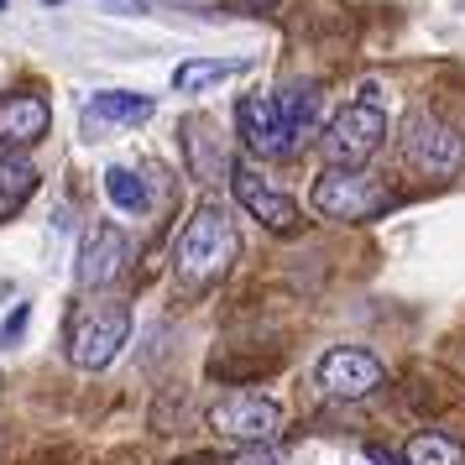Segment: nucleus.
<instances>
[{"label":"nucleus","instance_id":"nucleus-1","mask_svg":"<svg viewBox=\"0 0 465 465\" xmlns=\"http://www.w3.org/2000/svg\"><path fill=\"white\" fill-rule=\"evenodd\" d=\"M235 131L252 157L282 163L319 131V94L309 84L288 89V94H246L235 105Z\"/></svg>","mask_w":465,"mask_h":465},{"label":"nucleus","instance_id":"nucleus-2","mask_svg":"<svg viewBox=\"0 0 465 465\" xmlns=\"http://www.w3.org/2000/svg\"><path fill=\"white\" fill-rule=\"evenodd\" d=\"M235 256H241V231H235V220L220 204H199L189 214V225L178 235V282L199 293V288H214L220 277L235 267Z\"/></svg>","mask_w":465,"mask_h":465},{"label":"nucleus","instance_id":"nucleus-3","mask_svg":"<svg viewBox=\"0 0 465 465\" xmlns=\"http://www.w3.org/2000/svg\"><path fill=\"white\" fill-rule=\"evenodd\" d=\"M131 340V303L121 298H94L68 324V361L84 371H105Z\"/></svg>","mask_w":465,"mask_h":465},{"label":"nucleus","instance_id":"nucleus-4","mask_svg":"<svg viewBox=\"0 0 465 465\" xmlns=\"http://www.w3.org/2000/svg\"><path fill=\"white\" fill-rule=\"evenodd\" d=\"M314 210L324 220H377L392 210V193L361 168H330L314 178Z\"/></svg>","mask_w":465,"mask_h":465},{"label":"nucleus","instance_id":"nucleus-5","mask_svg":"<svg viewBox=\"0 0 465 465\" xmlns=\"http://www.w3.org/2000/svg\"><path fill=\"white\" fill-rule=\"evenodd\" d=\"M324 157L335 163V168H361L366 157H377V147L387 142V115H381L371 100H356V105H345L324 126Z\"/></svg>","mask_w":465,"mask_h":465},{"label":"nucleus","instance_id":"nucleus-6","mask_svg":"<svg viewBox=\"0 0 465 465\" xmlns=\"http://www.w3.org/2000/svg\"><path fill=\"white\" fill-rule=\"evenodd\" d=\"M282 402L272 398H256V392H235V398H220L210 408V429L225 434V440H241V444H272L282 434Z\"/></svg>","mask_w":465,"mask_h":465},{"label":"nucleus","instance_id":"nucleus-7","mask_svg":"<svg viewBox=\"0 0 465 465\" xmlns=\"http://www.w3.org/2000/svg\"><path fill=\"white\" fill-rule=\"evenodd\" d=\"M402 157L423 173V178H455L465 163V142L444 126L440 115H408V131H402Z\"/></svg>","mask_w":465,"mask_h":465},{"label":"nucleus","instance_id":"nucleus-8","mask_svg":"<svg viewBox=\"0 0 465 465\" xmlns=\"http://www.w3.org/2000/svg\"><path fill=\"white\" fill-rule=\"evenodd\" d=\"M381 361L371 356V351H361V345H335L330 356L314 366V381H319V392L324 398H335V402H356V398H371L381 387Z\"/></svg>","mask_w":465,"mask_h":465},{"label":"nucleus","instance_id":"nucleus-9","mask_svg":"<svg viewBox=\"0 0 465 465\" xmlns=\"http://www.w3.org/2000/svg\"><path fill=\"white\" fill-rule=\"evenodd\" d=\"M131 262V235L115 231V225H89L84 241H79V256H74V282L79 288H105L115 277L126 272Z\"/></svg>","mask_w":465,"mask_h":465},{"label":"nucleus","instance_id":"nucleus-10","mask_svg":"<svg viewBox=\"0 0 465 465\" xmlns=\"http://www.w3.org/2000/svg\"><path fill=\"white\" fill-rule=\"evenodd\" d=\"M53 126V110L43 94L16 89V94H0V152H22L32 142H43Z\"/></svg>","mask_w":465,"mask_h":465},{"label":"nucleus","instance_id":"nucleus-11","mask_svg":"<svg viewBox=\"0 0 465 465\" xmlns=\"http://www.w3.org/2000/svg\"><path fill=\"white\" fill-rule=\"evenodd\" d=\"M231 189H235V199H241V210L252 214V220H262L267 231H298V204L282 189H272L262 173L235 168L231 173Z\"/></svg>","mask_w":465,"mask_h":465},{"label":"nucleus","instance_id":"nucleus-12","mask_svg":"<svg viewBox=\"0 0 465 465\" xmlns=\"http://www.w3.org/2000/svg\"><path fill=\"white\" fill-rule=\"evenodd\" d=\"M152 110H157V100L152 94H136V89H100L94 100H89V121L100 126H142Z\"/></svg>","mask_w":465,"mask_h":465},{"label":"nucleus","instance_id":"nucleus-13","mask_svg":"<svg viewBox=\"0 0 465 465\" xmlns=\"http://www.w3.org/2000/svg\"><path fill=\"white\" fill-rule=\"evenodd\" d=\"M408 465H465V444L450 440V434H413L408 450H402Z\"/></svg>","mask_w":465,"mask_h":465},{"label":"nucleus","instance_id":"nucleus-14","mask_svg":"<svg viewBox=\"0 0 465 465\" xmlns=\"http://www.w3.org/2000/svg\"><path fill=\"white\" fill-rule=\"evenodd\" d=\"M32 189H37V168L26 163L22 152H0V204L16 210Z\"/></svg>","mask_w":465,"mask_h":465},{"label":"nucleus","instance_id":"nucleus-15","mask_svg":"<svg viewBox=\"0 0 465 465\" xmlns=\"http://www.w3.org/2000/svg\"><path fill=\"white\" fill-rule=\"evenodd\" d=\"M241 68H246L241 58H231V64H220V58H193V64H183L173 74V84L183 89V94H204V89H214L220 79H231Z\"/></svg>","mask_w":465,"mask_h":465},{"label":"nucleus","instance_id":"nucleus-16","mask_svg":"<svg viewBox=\"0 0 465 465\" xmlns=\"http://www.w3.org/2000/svg\"><path fill=\"white\" fill-rule=\"evenodd\" d=\"M189 157H193V173H199L204 183H214V178H231V168H225V152L214 147V131L210 126H189Z\"/></svg>","mask_w":465,"mask_h":465},{"label":"nucleus","instance_id":"nucleus-17","mask_svg":"<svg viewBox=\"0 0 465 465\" xmlns=\"http://www.w3.org/2000/svg\"><path fill=\"white\" fill-rule=\"evenodd\" d=\"M105 199L115 204V210H126V214L147 210V189H142V178H136L131 168H110L105 173Z\"/></svg>","mask_w":465,"mask_h":465},{"label":"nucleus","instance_id":"nucleus-18","mask_svg":"<svg viewBox=\"0 0 465 465\" xmlns=\"http://www.w3.org/2000/svg\"><path fill=\"white\" fill-rule=\"evenodd\" d=\"M178 465H282V460H277L272 444H241L235 455H189Z\"/></svg>","mask_w":465,"mask_h":465},{"label":"nucleus","instance_id":"nucleus-19","mask_svg":"<svg viewBox=\"0 0 465 465\" xmlns=\"http://www.w3.org/2000/svg\"><path fill=\"white\" fill-rule=\"evenodd\" d=\"M26 319H32V303H16V309H11V319L0 324V345H16V340H22V330H26Z\"/></svg>","mask_w":465,"mask_h":465},{"label":"nucleus","instance_id":"nucleus-20","mask_svg":"<svg viewBox=\"0 0 465 465\" xmlns=\"http://www.w3.org/2000/svg\"><path fill=\"white\" fill-rule=\"evenodd\" d=\"M110 11H121V16H147V0H100Z\"/></svg>","mask_w":465,"mask_h":465},{"label":"nucleus","instance_id":"nucleus-21","mask_svg":"<svg viewBox=\"0 0 465 465\" xmlns=\"http://www.w3.org/2000/svg\"><path fill=\"white\" fill-rule=\"evenodd\" d=\"M246 5H256V11H267V5H282V0H246Z\"/></svg>","mask_w":465,"mask_h":465},{"label":"nucleus","instance_id":"nucleus-22","mask_svg":"<svg viewBox=\"0 0 465 465\" xmlns=\"http://www.w3.org/2000/svg\"><path fill=\"white\" fill-rule=\"evenodd\" d=\"M5 5H11V0H0V11H5Z\"/></svg>","mask_w":465,"mask_h":465},{"label":"nucleus","instance_id":"nucleus-23","mask_svg":"<svg viewBox=\"0 0 465 465\" xmlns=\"http://www.w3.org/2000/svg\"><path fill=\"white\" fill-rule=\"evenodd\" d=\"M0 214H11V210H5V204H0Z\"/></svg>","mask_w":465,"mask_h":465}]
</instances>
